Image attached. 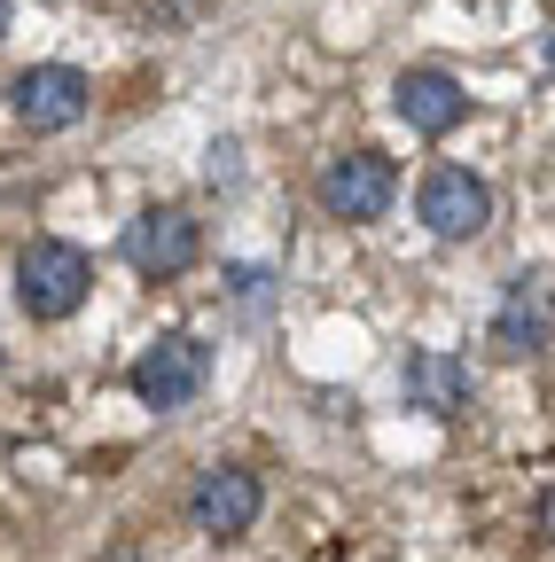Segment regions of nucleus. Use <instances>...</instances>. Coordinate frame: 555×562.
<instances>
[{"label": "nucleus", "mask_w": 555, "mask_h": 562, "mask_svg": "<svg viewBox=\"0 0 555 562\" xmlns=\"http://www.w3.org/2000/svg\"><path fill=\"white\" fill-rule=\"evenodd\" d=\"M87 290H95V266L79 243H32L16 258V297L32 321H71L87 305Z\"/></svg>", "instance_id": "f257e3e1"}, {"label": "nucleus", "mask_w": 555, "mask_h": 562, "mask_svg": "<svg viewBox=\"0 0 555 562\" xmlns=\"http://www.w3.org/2000/svg\"><path fill=\"white\" fill-rule=\"evenodd\" d=\"M391 195H399V172H391V157H376V149H353V157H329V165H321V211H329V220H344V227L384 220Z\"/></svg>", "instance_id": "f03ea898"}, {"label": "nucleus", "mask_w": 555, "mask_h": 562, "mask_svg": "<svg viewBox=\"0 0 555 562\" xmlns=\"http://www.w3.org/2000/svg\"><path fill=\"white\" fill-rule=\"evenodd\" d=\"M203 383H212V351H203L196 336H157L142 360H133V398L142 406H157V414H173V406H188Z\"/></svg>", "instance_id": "7ed1b4c3"}, {"label": "nucleus", "mask_w": 555, "mask_h": 562, "mask_svg": "<svg viewBox=\"0 0 555 562\" xmlns=\"http://www.w3.org/2000/svg\"><path fill=\"white\" fill-rule=\"evenodd\" d=\"M196 258H203V227L188 220L180 203H149L142 220L125 227V266L149 273V281H173V273H188Z\"/></svg>", "instance_id": "20e7f679"}, {"label": "nucleus", "mask_w": 555, "mask_h": 562, "mask_svg": "<svg viewBox=\"0 0 555 562\" xmlns=\"http://www.w3.org/2000/svg\"><path fill=\"white\" fill-rule=\"evenodd\" d=\"M414 211H423V227L439 243H469V235H485V220H493V188L477 172H462V165H439L423 180V195H414Z\"/></svg>", "instance_id": "39448f33"}, {"label": "nucleus", "mask_w": 555, "mask_h": 562, "mask_svg": "<svg viewBox=\"0 0 555 562\" xmlns=\"http://www.w3.org/2000/svg\"><path fill=\"white\" fill-rule=\"evenodd\" d=\"M87 70H71V63H32L24 79L9 87V102H16V117L32 125V133H63V125H79L87 117Z\"/></svg>", "instance_id": "423d86ee"}, {"label": "nucleus", "mask_w": 555, "mask_h": 562, "mask_svg": "<svg viewBox=\"0 0 555 562\" xmlns=\"http://www.w3.org/2000/svg\"><path fill=\"white\" fill-rule=\"evenodd\" d=\"M258 508H266V492H258L251 469H203L196 492H188L196 531H212V539H243V531L258 524Z\"/></svg>", "instance_id": "0eeeda50"}, {"label": "nucleus", "mask_w": 555, "mask_h": 562, "mask_svg": "<svg viewBox=\"0 0 555 562\" xmlns=\"http://www.w3.org/2000/svg\"><path fill=\"white\" fill-rule=\"evenodd\" d=\"M547 336H555V273H517L493 313V344L517 360V351H540Z\"/></svg>", "instance_id": "6e6552de"}, {"label": "nucleus", "mask_w": 555, "mask_h": 562, "mask_svg": "<svg viewBox=\"0 0 555 562\" xmlns=\"http://www.w3.org/2000/svg\"><path fill=\"white\" fill-rule=\"evenodd\" d=\"M391 110L414 125V133H454L469 117V94L446 79V70H399V87H391Z\"/></svg>", "instance_id": "1a4fd4ad"}, {"label": "nucleus", "mask_w": 555, "mask_h": 562, "mask_svg": "<svg viewBox=\"0 0 555 562\" xmlns=\"http://www.w3.org/2000/svg\"><path fill=\"white\" fill-rule=\"evenodd\" d=\"M399 391H407V406H423V414H462L469 406V368L454 360V351H414Z\"/></svg>", "instance_id": "9d476101"}, {"label": "nucleus", "mask_w": 555, "mask_h": 562, "mask_svg": "<svg viewBox=\"0 0 555 562\" xmlns=\"http://www.w3.org/2000/svg\"><path fill=\"white\" fill-rule=\"evenodd\" d=\"M9 16H16V9H9V0H0V40H9Z\"/></svg>", "instance_id": "9b49d317"}, {"label": "nucleus", "mask_w": 555, "mask_h": 562, "mask_svg": "<svg viewBox=\"0 0 555 562\" xmlns=\"http://www.w3.org/2000/svg\"><path fill=\"white\" fill-rule=\"evenodd\" d=\"M547 63H555V47H547Z\"/></svg>", "instance_id": "f8f14e48"}]
</instances>
